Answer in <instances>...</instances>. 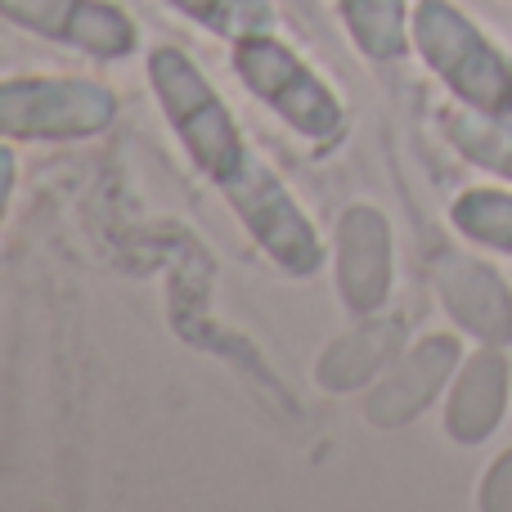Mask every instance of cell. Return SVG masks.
<instances>
[{
    "instance_id": "obj_8",
    "label": "cell",
    "mask_w": 512,
    "mask_h": 512,
    "mask_svg": "<svg viewBox=\"0 0 512 512\" xmlns=\"http://www.w3.org/2000/svg\"><path fill=\"white\" fill-rule=\"evenodd\" d=\"M333 279L351 315H378L396 283V243L391 221L373 203H351L333 230Z\"/></svg>"
},
{
    "instance_id": "obj_4",
    "label": "cell",
    "mask_w": 512,
    "mask_h": 512,
    "mask_svg": "<svg viewBox=\"0 0 512 512\" xmlns=\"http://www.w3.org/2000/svg\"><path fill=\"white\" fill-rule=\"evenodd\" d=\"M117 122V95L90 77H0V140L81 144Z\"/></svg>"
},
{
    "instance_id": "obj_3",
    "label": "cell",
    "mask_w": 512,
    "mask_h": 512,
    "mask_svg": "<svg viewBox=\"0 0 512 512\" xmlns=\"http://www.w3.org/2000/svg\"><path fill=\"white\" fill-rule=\"evenodd\" d=\"M234 77L248 86V95L261 108H270L292 135H301L315 149L342 140L346 131V108L333 95L324 77L301 59L292 45H283L274 32L248 36V41H234Z\"/></svg>"
},
{
    "instance_id": "obj_2",
    "label": "cell",
    "mask_w": 512,
    "mask_h": 512,
    "mask_svg": "<svg viewBox=\"0 0 512 512\" xmlns=\"http://www.w3.org/2000/svg\"><path fill=\"white\" fill-rule=\"evenodd\" d=\"M409 41L463 108L512 113V59L454 0H418Z\"/></svg>"
},
{
    "instance_id": "obj_15",
    "label": "cell",
    "mask_w": 512,
    "mask_h": 512,
    "mask_svg": "<svg viewBox=\"0 0 512 512\" xmlns=\"http://www.w3.org/2000/svg\"><path fill=\"white\" fill-rule=\"evenodd\" d=\"M167 5L230 45L261 36V32H274V23H279L270 0H167Z\"/></svg>"
},
{
    "instance_id": "obj_5",
    "label": "cell",
    "mask_w": 512,
    "mask_h": 512,
    "mask_svg": "<svg viewBox=\"0 0 512 512\" xmlns=\"http://www.w3.org/2000/svg\"><path fill=\"white\" fill-rule=\"evenodd\" d=\"M230 203V212L243 221V230L256 239V248L270 256L288 279H310L324 265V243H319L310 216L292 198V189L265 167L256 153H248L239 171L216 185Z\"/></svg>"
},
{
    "instance_id": "obj_9",
    "label": "cell",
    "mask_w": 512,
    "mask_h": 512,
    "mask_svg": "<svg viewBox=\"0 0 512 512\" xmlns=\"http://www.w3.org/2000/svg\"><path fill=\"white\" fill-rule=\"evenodd\" d=\"M436 297L445 315L477 337L481 346H508L512 342V288L495 265L477 261L468 252H441L436 256Z\"/></svg>"
},
{
    "instance_id": "obj_6",
    "label": "cell",
    "mask_w": 512,
    "mask_h": 512,
    "mask_svg": "<svg viewBox=\"0 0 512 512\" xmlns=\"http://www.w3.org/2000/svg\"><path fill=\"white\" fill-rule=\"evenodd\" d=\"M0 18L90 59H126L140 45V27L117 0H0Z\"/></svg>"
},
{
    "instance_id": "obj_1",
    "label": "cell",
    "mask_w": 512,
    "mask_h": 512,
    "mask_svg": "<svg viewBox=\"0 0 512 512\" xmlns=\"http://www.w3.org/2000/svg\"><path fill=\"white\" fill-rule=\"evenodd\" d=\"M149 86L158 99L167 126L176 131L180 149L189 153L198 171L212 185H221L230 171H239L248 162V140H243L239 122H234L230 104L221 99V90L207 81V72L189 59L176 45H158L149 54Z\"/></svg>"
},
{
    "instance_id": "obj_17",
    "label": "cell",
    "mask_w": 512,
    "mask_h": 512,
    "mask_svg": "<svg viewBox=\"0 0 512 512\" xmlns=\"http://www.w3.org/2000/svg\"><path fill=\"white\" fill-rule=\"evenodd\" d=\"M14 180H18V158H14V144H9V140H0V225H5L9 198H14Z\"/></svg>"
},
{
    "instance_id": "obj_7",
    "label": "cell",
    "mask_w": 512,
    "mask_h": 512,
    "mask_svg": "<svg viewBox=\"0 0 512 512\" xmlns=\"http://www.w3.org/2000/svg\"><path fill=\"white\" fill-rule=\"evenodd\" d=\"M463 346L450 333H432L423 342L405 346L396 360L382 369V378L364 391V423L378 432H396L409 427L459 373Z\"/></svg>"
},
{
    "instance_id": "obj_12",
    "label": "cell",
    "mask_w": 512,
    "mask_h": 512,
    "mask_svg": "<svg viewBox=\"0 0 512 512\" xmlns=\"http://www.w3.org/2000/svg\"><path fill=\"white\" fill-rule=\"evenodd\" d=\"M337 18H342L346 36L355 41V50L373 63H396L414 50L409 41V0H333Z\"/></svg>"
},
{
    "instance_id": "obj_16",
    "label": "cell",
    "mask_w": 512,
    "mask_h": 512,
    "mask_svg": "<svg viewBox=\"0 0 512 512\" xmlns=\"http://www.w3.org/2000/svg\"><path fill=\"white\" fill-rule=\"evenodd\" d=\"M477 508L481 512H512V450H504L486 468L477 486Z\"/></svg>"
},
{
    "instance_id": "obj_11",
    "label": "cell",
    "mask_w": 512,
    "mask_h": 512,
    "mask_svg": "<svg viewBox=\"0 0 512 512\" xmlns=\"http://www.w3.org/2000/svg\"><path fill=\"white\" fill-rule=\"evenodd\" d=\"M400 351H405V324L387 315H364L360 328L328 342V351L315 360V382L333 396L373 387Z\"/></svg>"
},
{
    "instance_id": "obj_14",
    "label": "cell",
    "mask_w": 512,
    "mask_h": 512,
    "mask_svg": "<svg viewBox=\"0 0 512 512\" xmlns=\"http://www.w3.org/2000/svg\"><path fill=\"white\" fill-rule=\"evenodd\" d=\"M450 225L477 248L512 256V189H463L450 203Z\"/></svg>"
},
{
    "instance_id": "obj_10",
    "label": "cell",
    "mask_w": 512,
    "mask_h": 512,
    "mask_svg": "<svg viewBox=\"0 0 512 512\" xmlns=\"http://www.w3.org/2000/svg\"><path fill=\"white\" fill-rule=\"evenodd\" d=\"M512 391L504 346H477L463 355L459 373L445 387V436L459 445H481L499 432Z\"/></svg>"
},
{
    "instance_id": "obj_13",
    "label": "cell",
    "mask_w": 512,
    "mask_h": 512,
    "mask_svg": "<svg viewBox=\"0 0 512 512\" xmlns=\"http://www.w3.org/2000/svg\"><path fill=\"white\" fill-rule=\"evenodd\" d=\"M445 140L490 176L512 185V113H477V108H445Z\"/></svg>"
}]
</instances>
